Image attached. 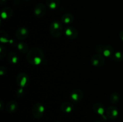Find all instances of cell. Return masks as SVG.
Returning <instances> with one entry per match:
<instances>
[{"instance_id":"1","label":"cell","mask_w":123,"mask_h":122,"mask_svg":"<svg viewBox=\"0 0 123 122\" xmlns=\"http://www.w3.org/2000/svg\"><path fill=\"white\" fill-rule=\"evenodd\" d=\"M44 54L43 50L40 48L34 47L30 49L26 55L28 62L32 65H39L44 60Z\"/></svg>"},{"instance_id":"2","label":"cell","mask_w":123,"mask_h":122,"mask_svg":"<svg viewBox=\"0 0 123 122\" xmlns=\"http://www.w3.org/2000/svg\"><path fill=\"white\" fill-rule=\"evenodd\" d=\"M49 32L50 35L54 38H60L63 32V26L62 22L57 20L52 22L49 26Z\"/></svg>"},{"instance_id":"3","label":"cell","mask_w":123,"mask_h":122,"mask_svg":"<svg viewBox=\"0 0 123 122\" xmlns=\"http://www.w3.org/2000/svg\"><path fill=\"white\" fill-rule=\"evenodd\" d=\"M44 111L45 108L43 104L40 102L36 103L32 108V114L34 118L39 119L43 117Z\"/></svg>"},{"instance_id":"4","label":"cell","mask_w":123,"mask_h":122,"mask_svg":"<svg viewBox=\"0 0 123 122\" xmlns=\"http://www.w3.org/2000/svg\"><path fill=\"white\" fill-rule=\"evenodd\" d=\"M30 78L26 73L20 72L17 75L16 83L18 86L21 88H25L28 85Z\"/></svg>"},{"instance_id":"5","label":"cell","mask_w":123,"mask_h":122,"mask_svg":"<svg viewBox=\"0 0 123 122\" xmlns=\"http://www.w3.org/2000/svg\"><path fill=\"white\" fill-rule=\"evenodd\" d=\"M102 54H96L91 58V63L92 66L96 67H100L104 65L105 62V58Z\"/></svg>"},{"instance_id":"6","label":"cell","mask_w":123,"mask_h":122,"mask_svg":"<svg viewBox=\"0 0 123 122\" xmlns=\"http://www.w3.org/2000/svg\"><path fill=\"white\" fill-rule=\"evenodd\" d=\"M84 96V93L80 89H75L72 91L70 95L71 100L74 103H78L81 101Z\"/></svg>"},{"instance_id":"7","label":"cell","mask_w":123,"mask_h":122,"mask_svg":"<svg viewBox=\"0 0 123 122\" xmlns=\"http://www.w3.org/2000/svg\"><path fill=\"white\" fill-rule=\"evenodd\" d=\"M47 8L45 5L43 3H38L34 7V13L35 16L38 18H42L46 13Z\"/></svg>"},{"instance_id":"8","label":"cell","mask_w":123,"mask_h":122,"mask_svg":"<svg viewBox=\"0 0 123 122\" xmlns=\"http://www.w3.org/2000/svg\"><path fill=\"white\" fill-rule=\"evenodd\" d=\"M119 111L117 108L115 106H109L106 110V116L107 118L111 120H115L118 117Z\"/></svg>"},{"instance_id":"9","label":"cell","mask_w":123,"mask_h":122,"mask_svg":"<svg viewBox=\"0 0 123 122\" xmlns=\"http://www.w3.org/2000/svg\"><path fill=\"white\" fill-rule=\"evenodd\" d=\"M16 37L18 39L20 40H24L26 39L29 35V30L25 26H21L19 27L16 31Z\"/></svg>"},{"instance_id":"10","label":"cell","mask_w":123,"mask_h":122,"mask_svg":"<svg viewBox=\"0 0 123 122\" xmlns=\"http://www.w3.org/2000/svg\"><path fill=\"white\" fill-rule=\"evenodd\" d=\"M94 112L97 114L99 115L101 117L104 118V119H106V117L105 116V113L106 112V109L105 105L100 102L95 103L92 106Z\"/></svg>"},{"instance_id":"11","label":"cell","mask_w":123,"mask_h":122,"mask_svg":"<svg viewBox=\"0 0 123 122\" xmlns=\"http://www.w3.org/2000/svg\"><path fill=\"white\" fill-rule=\"evenodd\" d=\"M64 33L70 39H74L78 37V31L73 26H68L65 29Z\"/></svg>"},{"instance_id":"12","label":"cell","mask_w":123,"mask_h":122,"mask_svg":"<svg viewBox=\"0 0 123 122\" xmlns=\"http://www.w3.org/2000/svg\"><path fill=\"white\" fill-rule=\"evenodd\" d=\"M18 108V104L14 100H10L7 103L5 106V110L8 113L12 114L15 112Z\"/></svg>"},{"instance_id":"13","label":"cell","mask_w":123,"mask_h":122,"mask_svg":"<svg viewBox=\"0 0 123 122\" xmlns=\"http://www.w3.org/2000/svg\"><path fill=\"white\" fill-rule=\"evenodd\" d=\"M13 14V11L12 8L8 7H6L5 8H2L1 11V17L2 19H10Z\"/></svg>"},{"instance_id":"14","label":"cell","mask_w":123,"mask_h":122,"mask_svg":"<svg viewBox=\"0 0 123 122\" xmlns=\"http://www.w3.org/2000/svg\"><path fill=\"white\" fill-rule=\"evenodd\" d=\"M60 108L64 113H70L74 110V105L70 102H64L61 105Z\"/></svg>"},{"instance_id":"15","label":"cell","mask_w":123,"mask_h":122,"mask_svg":"<svg viewBox=\"0 0 123 122\" xmlns=\"http://www.w3.org/2000/svg\"><path fill=\"white\" fill-rule=\"evenodd\" d=\"M114 54V49L110 45H106L104 46L102 55L106 57H111Z\"/></svg>"},{"instance_id":"16","label":"cell","mask_w":123,"mask_h":122,"mask_svg":"<svg viewBox=\"0 0 123 122\" xmlns=\"http://www.w3.org/2000/svg\"><path fill=\"white\" fill-rule=\"evenodd\" d=\"M74 20V16L72 14L69 13H65L61 17V22L64 24H70Z\"/></svg>"},{"instance_id":"17","label":"cell","mask_w":123,"mask_h":122,"mask_svg":"<svg viewBox=\"0 0 123 122\" xmlns=\"http://www.w3.org/2000/svg\"><path fill=\"white\" fill-rule=\"evenodd\" d=\"M7 59L9 62H10L12 64H16L19 61V57L18 55L13 51H10L8 53L7 55Z\"/></svg>"},{"instance_id":"18","label":"cell","mask_w":123,"mask_h":122,"mask_svg":"<svg viewBox=\"0 0 123 122\" xmlns=\"http://www.w3.org/2000/svg\"><path fill=\"white\" fill-rule=\"evenodd\" d=\"M17 49L18 51L22 54L28 53L29 51V47L26 43L24 42H19L17 44Z\"/></svg>"},{"instance_id":"19","label":"cell","mask_w":123,"mask_h":122,"mask_svg":"<svg viewBox=\"0 0 123 122\" xmlns=\"http://www.w3.org/2000/svg\"><path fill=\"white\" fill-rule=\"evenodd\" d=\"M0 41L2 43H12L13 40L10 39V36L8 33L4 30L1 31V37H0Z\"/></svg>"},{"instance_id":"20","label":"cell","mask_w":123,"mask_h":122,"mask_svg":"<svg viewBox=\"0 0 123 122\" xmlns=\"http://www.w3.org/2000/svg\"><path fill=\"white\" fill-rule=\"evenodd\" d=\"M60 0H46V3L48 8L50 10H55L60 5Z\"/></svg>"},{"instance_id":"21","label":"cell","mask_w":123,"mask_h":122,"mask_svg":"<svg viewBox=\"0 0 123 122\" xmlns=\"http://www.w3.org/2000/svg\"><path fill=\"white\" fill-rule=\"evenodd\" d=\"M111 59L115 62H121L123 60V52L117 51L114 53L113 55L112 56Z\"/></svg>"},{"instance_id":"22","label":"cell","mask_w":123,"mask_h":122,"mask_svg":"<svg viewBox=\"0 0 123 122\" xmlns=\"http://www.w3.org/2000/svg\"><path fill=\"white\" fill-rule=\"evenodd\" d=\"M109 99H110V101L112 104H116L117 103L120 101V95L117 92H114V93L111 94Z\"/></svg>"},{"instance_id":"23","label":"cell","mask_w":123,"mask_h":122,"mask_svg":"<svg viewBox=\"0 0 123 122\" xmlns=\"http://www.w3.org/2000/svg\"><path fill=\"white\" fill-rule=\"evenodd\" d=\"M7 54V49H6L5 47H4L3 45H1L0 46V59H2L3 58H4L6 56Z\"/></svg>"},{"instance_id":"24","label":"cell","mask_w":123,"mask_h":122,"mask_svg":"<svg viewBox=\"0 0 123 122\" xmlns=\"http://www.w3.org/2000/svg\"><path fill=\"white\" fill-rule=\"evenodd\" d=\"M105 45H103V44H98L95 47V50H96V52L98 54H102V51H103V48H104Z\"/></svg>"},{"instance_id":"25","label":"cell","mask_w":123,"mask_h":122,"mask_svg":"<svg viewBox=\"0 0 123 122\" xmlns=\"http://www.w3.org/2000/svg\"><path fill=\"white\" fill-rule=\"evenodd\" d=\"M24 90H23V88L20 87V88L18 89V90H17L16 96L18 97V98H20V97L24 95Z\"/></svg>"},{"instance_id":"26","label":"cell","mask_w":123,"mask_h":122,"mask_svg":"<svg viewBox=\"0 0 123 122\" xmlns=\"http://www.w3.org/2000/svg\"><path fill=\"white\" fill-rule=\"evenodd\" d=\"M7 70L6 67H3V66H1L0 67V75H1V76H3L4 75H5L7 73Z\"/></svg>"},{"instance_id":"27","label":"cell","mask_w":123,"mask_h":122,"mask_svg":"<svg viewBox=\"0 0 123 122\" xmlns=\"http://www.w3.org/2000/svg\"><path fill=\"white\" fill-rule=\"evenodd\" d=\"M119 37H120V39L123 41V29L121 30L119 33Z\"/></svg>"},{"instance_id":"28","label":"cell","mask_w":123,"mask_h":122,"mask_svg":"<svg viewBox=\"0 0 123 122\" xmlns=\"http://www.w3.org/2000/svg\"><path fill=\"white\" fill-rule=\"evenodd\" d=\"M3 106H4L3 102H2V100H0V109H1V110H2L4 109Z\"/></svg>"},{"instance_id":"29","label":"cell","mask_w":123,"mask_h":122,"mask_svg":"<svg viewBox=\"0 0 123 122\" xmlns=\"http://www.w3.org/2000/svg\"><path fill=\"white\" fill-rule=\"evenodd\" d=\"M6 1H7V0H1V4L2 5H3L4 4L6 3Z\"/></svg>"},{"instance_id":"30","label":"cell","mask_w":123,"mask_h":122,"mask_svg":"<svg viewBox=\"0 0 123 122\" xmlns=\"http://www.w3.org/2000/svg\"><path fill=\"white\" fill-rule=\"evenodd\" d=\"M100 122V121H95V122Z\"/></svg>"},{"instance_id":"31","label":"cell","mask_w":123,"mask_h":122,"mask_svg":"<svg viewBox=\"0 0 123 122\" xmlns=\"http://www.w3.org/2000/svg\"><path fill=\"white\" fill-rule=\"evenodd\" d=\"M56 122H59V121H56Z\"/></svg>"},{"instance_id":"32","label":"cell","mask_w":123,"mask_h":122,"mask_svg":"<svg viewBox=\"0 0 123 122\" xmlns=\"http://www.w3.org/2000/svg\"><path fill=\"white\" fill-rule=\"evenodd\" d=\"M26 1H28V0H26Z\"/></svg>"}]
</instances>
